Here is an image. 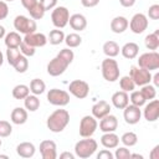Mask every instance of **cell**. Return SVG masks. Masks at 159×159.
<instances>
[{"mask_svg": "<svg viewBox=\"0 0 159 159\" xmlns=\"http://www.w3.org/2000/svg\"><path fill=\"white\" fill-rule=\"evenodd\" d=\"M65 42H66L67 47H70V48L78 47L82 43V37L78 34L72 32V34H68L67 36H65Z\"/></svg>", "mask_w": 159, "mask_h": 159, "instance_id": "33", "label": "cell"}, {"mask_svg": "<svg viewBox=\"0 0 159 159\" xmlns=\"http://www.w3.org/2000/svg\"><path fill=\"white\" fill-rule=\"evenodd\" d=\"M119 4L123 7H132L135 4V0H119Z\"/></svg>", "mask_w": 159, "mask_h": 159, "instance_id": "52", "label": "cell"}, {"mask_svg": "<svg viewBox=\"0 0 159 159\" xmlns=\"http://www.w3.org/2000/svg\"><path fill=\"white\" fill-rule=\"evenodd\" d=\"M5 35H6V34H5V27L0 25V39L5 37Z\"/></svg>", "mask_w": 159, "mask_h": 159, "instance_id": "55", "label": "cell"}, {"mask_svg": "<svg viewBox=\"0 0 159 159\" xmlns=\"http://www.w3.org/2000/svg\"><path fill=\"white\" fill-rule=\"evenodd\" d=\"M9 15V6L5 1L0 0V20H4Z\"/></svg>", "mask_w": 159, "mask_h": 159, "instance_id": "47", "label": "cell"}, {"mask_svg": "<svg viewBox=\"0 0 159 159\" xmlns=\"http://www.w3.org/2000/svg\"><path fill=\"white\" fill-rule=\"evenodd\" d=\"M10 118H11V122L14 124H17V125L24 124L27 120V111L21 108V107H16V108L12 109V112L10 114Z\"/></svg>", "mask_w": 159, "mask_h": 159, "instance_id": "24", "label": "cell"}, {"mask_svg": "<svg viewBox=\"0 0 159 159\" xmlns=\"http://www.w3.org/2000/svg\"><path fill=\"white\" fill-rule=\"evenodd\" d=\"M148 16H149V19H152V20H158V19H159V5H158V4H154V5L149 6Z\"/></svg>", "mask_w": 159, "mask_h": 159, "instance_id": "45", "label": "cell"}, {"mask_svg": "<svg viewBox=\"0 0 159 159\" xmlns=\"http://www.w3.org/2000/svg\"><path fill=\"white\" fill-rule=\"evenodd\" d=\"M14 27L16 31H19L20 34H31V32H35L36 29H37V25H36V21L35 20H31L30 17L27 16H24V15H17L14 20Z\"/></svg>", "mask_w": 159, "mask_h": 159, "instance_id": "4", "label": "cell"}, {"mask_svg": "<svg viewBox=\"0 0 159 159\" xmlns=\"http://www.w3.org/2000/svg\"><path fill=\"white\" fill-rule=\"evenodd\" d=\"M24 106H25V108H26L27 111L35 112V111H37L39 107H40V99L37 98L36 94H32V96L29 94V96L24 99Z\"/></svg>", "mask_w": 159, "mask_h": 159, "instance_id": "31", "label": "cell"}, {"mask_svg": "<svg viewBox=\"0 0 159 159\" xmlns=\"http://www.w3.org/2000/svg\"><path fill=\"white\" fill-rule=\"evenodd\" d=\"M40 153L42 159H56L57 158V147L53 140H42L40 143Z\"/></svg>", "mask_w": 159, "mask_h": 159, "instance_id": "14", "label": "cell"}, {"mask_svg": "<svg viewBox=\"0 0 159 159\" xmlns=\"http://www.w3.org/2000/svg\"><path fill=\"white\" fill-rule=\"evenodd\" d=\"M2 62H4V55H2V52L0 51V66L2 65Z\"/></svg>", "mask_w": 159, "mask_h": 159, "instance_id": "57", "label": "cell"}, {"mask_svg": "<svg viewBox=\"0 0 159 159\" xmlns=\"http://www.w3.org/2000/svg\"><path fill=\"white\" fill-rule=\"evenodd\" d=\"M0 158H5V159H7L9 157H7V155H4V154H1V155H0Z\"/></svg>", "mask_w": 159, "mask_h": 159, "instance_id": "58", "label": "cell"}, {"mask_svg": "<svg viewBox=\"0 0 159 159\" xmlns=\"http://www.w3.org/2000/svg\"><path fill=\"white\" fill-rule=\"evenodd\" d=\"M46 89V84L40 78H34L31 82H30V91L32 92V94H41L43 93Z\"/></svg>", "mask_w": 159, "mask_h": 159, "instance_id": "32", "label": "cell"}, {"mask_svg": "<svg viewBox=\"0 0 159 159\" xmlns=\"http://www.w3.org/2000/svg\"><path fill=\"white\" fill-rule=\"evenodd\" d=\"M128 26H129V29L132 30L133 34L139 35V34H142V32H144L147 30V27H148V17L144 14L138 12L132 17V20L128 24Z\"/></svg>", "mask_w": 159, "mask_h": 159, "instance_id": "11", "label": "cell"}, {"mask_svg": "<svg viewBox=\"0 0 159 159\" xmlns=\"http://www.w3.org/2000/svg\"><path fill=\"white\" fill-rule=\"evenodd\" d=\"M128 20L124 16H116L111 21V30L114 34H122L128 29Z\"/></svg>", "mask_w": 159, "mask_h": 159, "instance_id": "23", "label": "cell"}, {"mask_svg": "<svg viewBox=\"0 0 159 159\" xmlns=\"http://www.w3.org/2000/svg\"><path fill=\"white\" fill-rule=\"evenodd\" d=\"M70 123V113L66 109H56L52 112L46 122L47 128L53 133L62 132Z\"/></svg>", "mask_w": 159, "mask_h": 159, "instance_id": "1", "label": "cell"}, {"mask_svg": "<svg viewBox=\"0 0 159 159\" xmlns=\"http://www.w3.org/2000/svg\"><path fill=\"white\" fill-rule=\"evenodd\" d=\"M21 42H22V39L15 31H11L7 35H5V45H6L7 48H10V47L11 48H19Z\"/></svg>", "mask_w": 159, "mask_h": 159, "instance_id": "26", "label": "cell"}, {"mask_svg": "<svg viewBox=\"0 0 159 159\" xmlns=\"http://www.w3.org/2000/svg\"><path fill=\"white\" fill-rule=\"evenodd\" d=\"M123 117H124L125 123H128V124H137L140 120V117H142L140 107H137L134 104H128L124 108Z\"/></svg>", "mask_w": 159, "mask_h": 159, "instance_id": "13", "label": "cell"}, {"mask_svg": "<svg viewBox=\"0 0 159 159\" xmlns=\"http://www.w3.org/2000/svg\"><path fill=\"white\" fill-rule=\"evenodd\" d=\"M70 26L76 31H83L87 27V19L82 14H73L70 16Z\"/></svg>", "mask_w": 159, "mask_h": 159, "instance_id": "21", "label": "cell"}, {"mask_svg": "<svg viewBox=\"0 0 159 159\" xmlns=\"http://www.w3.org/2000/svg\"><path fill=\"white\" fill-rule=\"evenodd\" d=\"M68 91L72 96H75L78 99H83L88 96L89 93V84L86 81L82 80H75L70 83L68 86Z\"/></svg>", "mask_w": 159, "mask_h": 159, "instance_id": "10", "label": "cell"}, {"mask_svg": "<svg viewBox=\"0 0 159 159\" xmlns=\"http://www.w3.org/2000/svg\"><path fill=\"white\" fill-rule=\"evenodd\" d=\"M57 56L61 57L63 61H66L68 65H71L72 61H73V58H75V53H73V51L70 50V48H62V50L57 53Z\"/></svg>", "mask_w": 159, "mask_h": 159, "instance_id": "41", "label": "cell"}, {"mask_svg": "<svg viewBox=\"0 0 159 159\" xmlns=\"http://www.w3.org/2000/svg\"><path fill=\"white\" fill-rule=\"evenodd\" d=\"M119 86H120L122 91H124V92H132V91H134L135 83L133 82V80L129 76H123L119 80Z\"/></svg>", "mask_w": 159, "mask_h": 159, "instance_id": "37", "label": "cell"}, {"mask_svg": "<svg viewBox=\"0 0 159 159\" xmlns=\"http://www.w3.org/2000/svg\"><path fill=\"white\" fill-rule=\"evenodd\" d=\"M138 66L148 71L158 70L159 68V53L155 51H150V52H145L140 55L138 58Z\"/></svg>", "mask_w": 159, "mask_h": 159, "instance_id": "5", "label": "cell"}, {"mask_svg": "<svg viewBox=\"0 0 159 159\" xmlns=\"http://www.w3.org/2000/svg\"><path fill=\"white\" fill-rule=\"evenodd\" d=\"M39 2L41 4V6L43 7L45 11L52 10V9H55L56 5H57V0H40Z\"/></svg>", "mask_w": 159, "mask_h": 159, "instance_id": "46", "label": "cell"}, {"mask_svg": "<svg viewBox=\"0 0 159 159\" xmlns=\"http://www.w3.org/2000/svg\"><path fill=\"white\" fill-rule=\"evenodd\" d=\"M149 157H150V159H159V145H155L152 149Z\"/></svg>", "mask_w": 159, "mask_h": 159, "instance_id": "51", "label": "cell"}, {"mask_svg": "<svg viewBox=\"0 0 159 159\" xmlns=\"http://www.w3.org/2000/svg\"><path fill=\"white\" fill-rule=\"evenodd\" d=\"M111 101H112V104H113L116 108H118V109H124V108L129 104V96H128L127 92H124V91H118V92L113 93Z\"/></svg>", "mask_w": 159, "mask_h": 159, "instance_id": "19", "label": "cell"}, {"mask_svg": "<svg viewBox=\"0 0 159 159\" xmlns=\"http://www.w3.org/2000/svg\"><path fill=\"white\" fill-rule=\"evenodd\" d=\"M24 42H26L27 45L32 46V47H42L47 43V37L43 34H39V32H31L25 35V37L22 39Z\"/></svg>", "mask_w": 159, "mask_h": 159, "instance_id": "15", "label": "cell"}, {"mask_svg": "<svg viewBox=\"0 0 159 159\" xmlns=\"http://www.w3.org/2000/svg\"><path fill=\"white\" fill-rule=\"evenodd\" d=\"M81 4L84 7H94L99 4V0H81Z\"/></svg>", "mask_w": 159, "mask_h": 159, "instance_id": "49", "label": "cell"}, {"mask_svg": "<svg viewBox=\"0 0 159 159\" xmlns=\"http://www.w3.org/2000/svg\"><path fill=\"white\" fill-rule=\"evenodd\" d=\"M68 66H70V65H68L66 61H63L61 57L56 56L55 58H52V60L47 63V73H48L50 76H52V77H57V76L62 75V73L67 70Z\"/></svg>", "mask_w": 159, "mask_h": 159, "instance_id": "12", "label": "cell"}, {"mask_svg": "<svg viewBox=\"0 0 159 159\" xmlns=\"http://www.w3.org/2000/svg\"><path fill=\"white\" fill-rule=\"evenodd\" d=\"M111 113V104L107 101H98L97 103H94L92 106V116L96 119H101L104 116Z\"/></svg>", "mask_w": 159, "mask_h": 159, "instance_id": "18", "label": "cell"}, {"mask_svg": "<svg viewBox=\"0 0 159 159\" xmlns=\"http://www.w3.org/2000/svg\"><path fill=\"white\" fill-rule=\"evenodd\" d=\"M5 1H14V0H5Z\"/></svg>", "mask_w": 159, "mask_h": 159, "instance_id": "60", "label": "cell"}, {"mask_svg": "<svg viewBox=\"0 0 159 159\" xmlns=\"http://www.w3.org/2000/svg\"><path fill=\"white\" fill-rule=\"evenodd\" d=\"M113 157H114V154H112L107 149H103L97 154V159H113Z\"/></svg>", "mask_w": 159, "mask_h": 159, "instance_id": "48", "label": "cell"}, {"mask_svg": "<svg viewBox=\"0 0 159 159\" xmlns=\"http://www.w3.org/2000/svg\"><path fill=\"white\" fill-rule=\"evenodd\" d=\"M120 52L123 55V57L128 58V60H133L138 56L139 53V46L135 42H127L122 48Z\"/></svg>", "mask_w": 159, "mask_h": 159, "instance_id": "25", "label": "cell"}, {"mask_svg": "<svg viewBox=\"0 0 159 159\" xmlns=\"http://www.w3.org/2000/svg\"><path fill=\"white\" fill-rule=\"evenodd\" d=\"M120 142L125 145V147H133L137 144L138 142V137L134 132H127L120 137Z\"/></svg>", "mask_w": 159, "mask_h": 159, "instance_id": "36", "label": "cell"}, {"mask_svg": "<svg viewBox=\"0 0 159 159\" xmlns=\"http://www.w3.org/2000/svg\"><path fill=\"white\" fill-rule=\"evenodd\" d=\"M130 158H139V159H143V155H140V154H132V153H130Z\"/></svg>", "mask_w": 159, "mask_h": 159, "instance_id": "56", "label": "cell"}, {"mask_svg": "<svg viewBox=\"0 0 159 159\" xmlns=\"http://www.w3.org/2000/svg\"><path fill=\"white\" fill-rule=\"evenodd\" d=\"M47 101L52 106H58V107H65L70 103V94L68 92L58 88H52L47 93Z\"/></svg>", "mask_w": 159, "mask_h": 159, "instance_id": "8", "label": "cell"}, {"mask_svg": "<svg viewBox=\"0 0 159 159\" xmlns=\"http://www.w3.org/2000/svg\"><path fill=\"white\" fill-rule=\"evenodd\" d=\"M1 144H2V142H1V139H0V147H1Z\"/></svg>", "mask_w": 159, "mask_h": 159, "instance_id": "59", "label": "cell"}, {"mask_svg": "<svg viewBox=\"0 0 159 159\" xmlns=\"http://www.w3.org/2000/svg\"><path fill=\"white\" fill-rule=\"evenodd\" d=\"M101 144H102L104 148H108V149L117 148L118 144H119V137H118L114 132L104 133V134L101 137Z\"/></svg>", "mask_w": 159, "mask_h": 159, "instance_id": "22", "label": "cell"}, {"mask_svg": "<svg viewBox=\"0 0 159 159\" xmlns=\"http://www.w3.org/2000/svg\"><path fill=\"white\" fill-rule=\"evenodd\" d=\"M144 118L148 122H155L159 118V101L152 99L144 108Z\"/></svg>", "mask_w": 159, "mask_h": 159, "instance_id": "16", "label": "cell"}, {"mask_svg": "<svg viewBox=\"0 0 159 159\" xmlns=\"http://www.w3.org/2000/svg\"><path fill=\"white\" fill-rule=\"evenodd\" d=\"M12 67H14L15 71L19 72V73H24V72H26L27 68H29V60H27V57L24 56V55H20L19 58L16 60V62L14 63Z\"/></svg>", "mask_w": 159, "mask_h": 159, "instance_id": "34", "label": "cell"}, {"mask_svg": "<svg viewBox=\"0 0 159 159\" xmlns=\"http://www.w3.org/2000/svg\"><path fill=\"white\" fill-rule=\"evenodd\" d=\"M114 157L117 159H128V158H130V152L125 147H119V148L116 149Z\"/></svg>", "mask_w": 159, "mask_h": 159, "instance_id": "44", "label": "cell"}, {"mask_svg": "<svg viewBox=\"0 0 159 159\" xmlns=\"http://www.w3.org/2000/svg\"><path fill=\"white\" fill-rule=\"evenodd\" d=\"M12 132V127L7 120H0V138L9 137Z\"/></svg>", "mask_w": 159, "mask_h": 159, "instance_id": "42", "label": "cell"}, {"mask_svg": "<svg viewBox=\"0 0 159 159\" xmlns=\"http://www.w3.org/2000/svg\"><path fill=\"white\" fill-rule=\"evenodd\" d=\"M20 55H21V52H20L19 48H11V47L7 48L6 50V60H7L9 65L14 66V63L16 62V60L19 58Z\"/></svg>", "mask_w": 159, "mask_h": 159, "instance_id": "40", "label": "cell"}, {"mask_svg": "<svg viewBox=\"0 0 159 159\" xmlns=\"http://www.w3.org/2000/svg\"><path fill=\"white\" fill-rule=\"evenodd\" d=\"M47 41H48L51 45H60L61 42L65 41V34H63V31H62V30H58V29L51 30L50 34H48Z\"/></svg>", "mask_w": 159, "mask_h": 159, "instance_id": "30", "label": "cell"}, {"mask_svg": "<svg viewBox=\"0 0 159 159\" xmlns=\"http://www.w3.org/2000/svg\"><path fill=\"white\" fill-rule=\"evenodd\" d=\"M70 20V11L65 6H57L52 10L51 14V21L55 27L57 29H63Z\"/></svg>", "mask_w": 159, "mask_h": 159, "instance_id": "7", "label": "cell"}, {"mask_svg": "<svg viewBox=\"0 0 159 159\" xmlns=\"http://www.w3.org/2000/svg\"><path fill=\"white\" fill-rule=\"evenodd\" d=\"M97 127H98V123L93 116H84L80 122V135L83 138L92 137Z\"/></svg>", "mask_w": 159, "mask_h": 159, "instance_id": "9", "label": "cell"}, {"mask_svg": "<svg viewBox=\"0 0 159 159\" xmlns=\"http://www.w3.org/2000/svg\"><path fill=\"white\" fill-rule=\"evenodd\" d=\"M129 77L133 80V82L135 83V86H144L150 83L152 81V73L150 71L142 68V67H137V66H132L130 71H129Z\"/></svg>", "mask_w": 159, "mask_h": 159, "instance_id": "6", "label": "cell"}, {"mask_svg": "<svg viewBox=\"0 0 159 159\" xmlns=\"http://www.w3.org/2000/svg\"><path fill=\"white\" fill-rule=\"evenodd\" d=\"M144 43H145V47L148 50L155 51L159 47V29L155 30L153 34L147 35L145 36V40H144Z\"/></svg>", "mask_w": 159, "mask_h": 159, "instance_id": "27", "label": "cell"}, {"mask_svg": "<svg viewBox=\"0 0 159 159\" xmlns=\"http://www.w3.org/2000/svg\"><path fill=\"white\" fill-rule=\"evenodd\" d=\"M140 92H142L143 97L145 98V101L154 99V98H155V96H157V89H155V86H152L150 83L142 86Z\"/></svg>", "mask_w": 159, "mask_h": 159, "instance_id": "35", "label": "cell"}, {"mask_svg": "<svg viewBox=\"0 0 159 159\" xmlns=\"http://www.w3.org/2000/svg\"><path fill=\"white\" fill-rule=\"evenodd\" d=\"M152 78H153V81H154L155 87H157V86H159V73H155V75H154V77H152Z\"/></svg>", "mask_w": 159, "mask_h": 159, "instance_id": "54", "label": "cell"}, {"mask_svg": "<svg viewBox=\"0 0 159 159\" xmlns=\"http://www.w3.org/2000/svg\"><path fill=\"white\" fill-rule=\"evenodd\" d=\"M102 76L108 82H116L119 78V66L116 60L112 57H107L102 61Z\"/></svg>", "mask_w": 159, "mask_h": 159, "instance_id": "3", "label": "cell"}, {"mask_svg": "<svg viewBox=\"0 0 159 159\" xmlns=\"http://www.w3.org/2000/svg\"><path fill=\"white\" fill-rule=\"evenodd\" d=\"M39 1L37 0H21V4L22 6L26 9V10H30L31 7H34Z\"/></svg>", "mask_w": 159, "mask_h": 159, "instance_id": "50", "label": "cell"}, {"mask_svg": "<svg viewBox=\"0 0 159 159\" xmlns=\"http://www.w3.org/2000/svg\"><path fill=\"white\" fill-rule=\"evenodd\" d=\"M60 158L61 159H75V155L70 152H63L62 154H60Z\"/></svg>", "mask_w": 159, "mask_h": 159, "instance_id": "53", "label": "cell"}, {"mask_svg": "<svg viewBox=\"0 0 159 159\" xmlns=\"http://www.w3.org/2000/svg\"><path fill=\"white\" fill-rule=\"evenodd\" d=\"M118 128V119L116 116H112L111 113L104 116L103 118H101L99 122V129L103 133H108V132H114Z\"/></svg>", "mask_w": 159, "mask_h": 159, "instance_id": "17", "label": "cell"}, {"mask_svg": "<svg viewBox=\"0 0 159 159\" xmlns=\"http://www.w3.org/2000/svg\"><path fill=\"white\" fill-rule=\"evenodd\" d=\"M120 48H119V45L116 42V41H107L104 42L103 45V52L107 57H116L118 53H119Z\"/></svg>", "mask_w": 159, "mask_h": 159, "instance_id": "28", "label": "cell"}, {"mask_svg": "<svg viewBox=\"0 0 159 159\" xmlns=\"http://www.w3.org/2000/svg\"><path fill=\"white\" fill-rule=\"evenodd\" d=\"M129 99H130L132 104H134L137 107H142L145 103V98L143 97L140 91H132V94H130Z\"/></svg>", "mask_w": 159, "mask_h": 159, "instance_id": "39", "label": "cell"}, {"mask_svg": "<svg viewBox=\"0 0 159 159\" xmlns=\"http://www.w3.org/2000/svg\"><path fill=\"white\" fill-rule=\"evenodd\" d=\"M29 12H30V16L34 19V20H40V19H42L43 17V15H45V10H43V7L41 6V4L40 2H37L34 7H31L30 10H27Z\"/></svg>", "mask_w": 159, "mask_h": 159, "instance_id": "38", "label": "cell"}, {"mask_svg": "<svg viewBox=\"0 0 159 159\" xmlns=\"http://www.w3.org/2000/svg\"><path fill=\"white\" fill-rule=\"evenodd\" d=\"M30 94V87L26 84H16L12 88V97L15 99H25Z\"/></svg>", "mask_w": 159, "mask_h": 159, "instance_id": "29", "label": "cell"}, {"mask_svg": "<svg viewBox=\"0 0 159 159\" xmlns=\"http://www.w3.org/2000/svg\"><path fill=\"white\" fill-rule=\"evenodd\" d=\"M35 152H36V148L30 142H22L16 147V153L21 158H31L35 155Z\"/></svg>", "mask_w": 159, "mask_h": 159, "instance_id": "20", "label": "cell"}, {"mask_svg": "<svg viewBox=\"0 0 159 159\" xmlns=\"http://www.w3.org/2000/svg\"><path fill=\"white\" fill-rule=\"evenodd\" d=\"M19 47H20V52H21V55H24V56H26V57H31V56H34L35 52H36L35 47L27 45V43L24 42V41L21 42V45H20Z\"/></svg>", "mask_w": 159, "mask_h": 159, "instance_id": "43", "label": "cell"}, {"mask_svg": "<svg viewBox=\"0 0 159 159\" xmlns=\"http://www.w3.org/2000/svg\"><path fill=\"white\" fill-rule=\"evenodd\" d=\"M97 147H98L97 142L94 139H91V137H87L76 143L75 154L81 159H87L94 154V152L97 150Z\"/></svg>", "mask_w": 159, "mask_h": 159, "instance_id": "2", "label": "cell"}]
</instances>
